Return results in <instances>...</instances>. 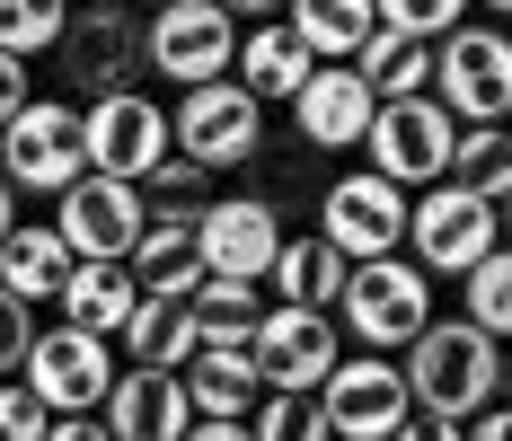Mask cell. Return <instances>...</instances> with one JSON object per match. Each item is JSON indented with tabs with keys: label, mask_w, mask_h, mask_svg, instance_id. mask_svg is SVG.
Returning a JSON list of instances; mask_svg holds the SVG:
<instances>
[{
	"label": "cell",
	"mask_w": 512,
	"mask_h": 441,
	"mask_svg": "<svg viewBox=\"0 0 512 441\" xmlns=\"http://www.w3.org/2000/svg\"><path fill=\"white\" fill-rule=\"evenodd\" d=\"M186 441H248V424H186Z\"/></svg>",
	"instance_id": "ab89813d"
},
{
	"label": "cell",
	"mask_w": 512,
	"mask_h": 441,
	"mask_svg": "<svg viewBox=\"0 0 512 441\" xmlns=\"http://www.w3.org/2000/svg\"><path fill=\"white\" fill-rule=\"evenodd\" d=\"M468 9H495V18H504V9H512V0H468Z\"/></svg>",
	"instance_id": "7bdbcfd3"
},
{
	"label": "cell",
	"mask_w": 512,
	"mask_h": 441,
	"mask_svg": "<svg viewBox=\"0 0 512 441\" xmlns=\"http://www.w3.org/2000/svg\"><path fill=\"white\" fill-rule=\"evenodd\" d=\"M283 27L309 62H354L380 18H371V0H283Z\"/></svg>",
	"instance_id": "cb8c5ba5"
},
{
	"label": "cell",
	"mask_w": 512,
	"mask_h": 441,
	"mask_svg": "<svg viewBox=\"0 0 512 441\" xmlns=\"http://www.w3.org/2000/svg\"><path fill=\"white\" fill-rule=\"evenodd\" d=\"M62 27H71V0H0V53H9V62L53 53Z\"/></svg>",
	"instance_id": "f546056e"
},
{
	"label": "cell",
	"mask_w": 512,
	"mask_h": 441,
	"mask_svg": "<svg viewBox=\"0 0 512 441\" xmlns=\"http://www.w3.org/2000/svg\"><path fill=\"white\" fill-rule=\"evenodd\" d=\"M45 441H106V424H98V415H53Z\"/></svg>",
	"instance_id": "8d00e7d4"
},
{
	"label": "cell",
	"mask_w": 512,
	"mask_h": 441,
	"mask_svg": "<svg viewBox=\"0 0 512 441\" xmlns=\"http://www.w3.org/2000/svg\"><path fill=\"white\" fill-rule=\"evenodd\" d=\"M133 274L124 265H71L62 274V292H53V309H62V327H80V336H124V318H133Z\"/></svg>",
	"instance_id": "7402d4cb"
},
{
	"label": "cell",
	"mask_w": 512,
	"mask_h": 441,
	"mask_svg": "<svg viewBox=\"0 0 512 441\" xmlns=\"http://www.w3.org/2000/svg\"><path fill=\"white\" fill-rule=\"evenodd\" d=\"M168 150L195 159L204 177L221 168H248L265 150V106L239 89V80H204V89H177V115H168Z\"/></svg>",
	"instance_id": "ba28073f"
},
{
	"label": "cell",
	"mask_w": 512,
	"mask_h": 441,
	"mask_svg": "<svg viewBox=\"0 0 512 441\" xmlns=\"http://www.w3.org/2000/svg\"><path fill=\"white\" fill-rule=\"evenodd\" d=\"M460 441H504V406H477V415L460 424Z\"/></svg>",
	"instance_id": "f35d334b"
},
{
	"label": "cell",
	"mask_w": 512,
	"mask_h": 441,
	"mask_svg": "<svg viewBox=\"0 0 512 441\" xmlns=\"http://www.w3.org/2000/svg\"><path fill=\"white\" fill-rule=\"evenodd\" d=\"M362 89H371V106H398V98H424V71H433V45H415V36H389V27H371L362 36V53L345 62Z\"/></svg>",
	"instance_id": "484cf974"
},
{
	"label": "cell",
	"mask_w": 512,
	"mask_h": 441,
	"mask_svg": "<svg viewBox=\"0 0 512 441\" xmlns=\"http://www.w3.org/2000/svg\"><path fill=\"white\" fill-rule=\"evenodd\" d=\"M451 142H460V124L433 98H398V106H371V124H362L354 150H371V177H380V186L424 195V186L451 177Z\"/></svg>",
	"instance_id": "8992f818"
},
{
	"label": "cell",
	"mask_w": 512,
	"mask_h": 441,
	"mask_svg": "<svg viewBox=\"0 0 512 441\" xmlns=\"http://www.w3.org/2000/svg\"><path fill=\"white\" fill-rule=\"evenodd\" d=\"M18 389L45 415H98L106 389H115V344L80 336V327H36L27 362H18Z\"/></svg>",
	"instance_id": "8fae6325"
},
{
	"label": "cell",
	"mask_w": 512,
	"mask_h": 441,
	"mask_svg": "<svg viewBox=\"0 0 512 441\" xmlns=\"http://www.w3.org/2000/svg\"><path fill=\"white\" fill-rule=\"evenodd\" d=\"M371 18L389 36H415V45H442L451 27L468 18V0H371Z\"/></svg>",
	"instance_id": "1f68e13d"
},
{
	"label": "cell",
	"mask_w": 512,
	"mask_h": 441,
	"mask_svg": "<svg viewBox=\"0 0 512 441\" xmlns=\"http://www.w3.org/2000/svg\"><path fill=\"white\" fill-rule=\"evenodd\" d=\"M18 106H27V62H9V53H0V124H9Z\"/></svg>",
	"instance_id": "d590c367"
},
{
	"label": "cell",
	"mask_w": 512,
	"mask_h": 441,
	"mask_svg": "<svg viewBox=\"0 0 512 441\" xmlns=\"http://www.w3.org/2000/svg\"><path fill=\"white\" fill-rule=\"evenodd\" d=\"M124 9H142V18H151V9H168V0H124Z\"/></svg>",
	"instance_id": "ee69618b"
},
{
	"label": "cell",
	"mask_w": 512,
	"mask_h": 441,
	"mask_svg": "<svg viewBox=\"0 0 512 441\" xmlns=\"http://www.w3.org/2000/svg\"><path fill=\"white\" fill-rule=\"evenodd\" d=\"M336 336H354L362 353H407L433 318V283L415 274L407 256H371V265H345V292H336Z\"/></svg>",
	"instance_id": "7a4b0ae2"
},
{
	"label": "cell",
	"mask_w": 512,
	"mask_h": 441,
	"mask_svg": "<svg viewBox=\"0 0 512 441\" xmlns=\"http://www.w3.org/2000/svg\"><path fill=\"white\" fill-rule=\"evenodd\" d=\"M292 124H301L309 150H354L362 124H371V89H362L345 62H318L301 80V98H292Z\"/></svg>",
	"instance_id": "ac0fdd59"
},
{
	"label": "cell",
	"mask_w": 512,
	"mask_h": 441,
	"mask_svg": "<svg viewBox=\"0 0 512 441\" xmlns=\"http://www.w3.org/2000/svg\"><path fill=\"white\" fill-rule=\"evenodd\" d=\"M80 150H89V177H124L142 186L159 159H168V106L151 89H115V98L80 106Z\"/></svg>",
	"instance_id": "4fadbf2b"
},
{
	"label": "cell",
	"mask_w": 512,
	"mask_h": 441,
	"mask_svg": "<svg viewBox=\"0 0 512 441\" xmlns=\"http://www.w3.org/2000/svg\"><path fill=\"white\" fill-rule=\"evenodd\" d=\"M45 406H36V397L18 389V380H0V441H45Z\"/></svg>",
	"instance_id": "e575fe53"
},
{
	"label": "cell",
	"mask_w": 512,
	"mask_h": 441,
	"mask_svg": "<svg viewBox=\"0 0 512 441\" xmlns=\"http://www.w3.org/2000/svg\"><path fill=\"white\" fill-rule=\"evenodd\" d=\"M62 274H71V247L53 239V221H18L9 239H0V292L9 300H53L62 292Z\"/></svg>",
	"instance_id": "d4e9b609"
},
{
	"label": "cell",
	"mask_w": 512,
	"mask_h": 441,
	"mask_svg": "<svg viewBox=\"0 0 512 441\" xmlns=\"http://www.w3.org/2000/svg\"><path fill=\"white\" fill-rule=\"evenodd\" d=\"M309 71H318V62L292 45V27H283V18H256L248 36H239V53H230V80H239L256 106H292Z\"/></svg>",
	"instance_id": "ffe728a7"
},
{
	"label": "cell",
	"mask_w": 512,
	"mask_h": 441,
	"mask_svg": "<svg viewBox=\"0 0 512 441\" xmlns=\"http://www.w3.org/2000/svg\"><path fill=\"white\" fill-rule=\"evenodd\" d=\"M398 380H407V406H415V415L468 424L477 406H495V397H504V344L477 336L468 318H424V336L407 344Z\"/></svg>",
	"instance_id": "6da1fadb"
},
{
	"label": "cell",
	"mask_w": 512,
	"mask_h": 441,
	"mask_svg": "<svg viewBox=\"0 0 512 441\" xmlns=\"http://www.w3.org/2000/svg\"><path fill=\"white\" fill-rule=\"evenodd\" d=\"M451 318H468L477 336H495V344L512 336V256H504V247L477 256V265L460 274V309H451Z\"/></svg>",
	"instance_id": "f1b7e54d"
},
{
	"label": "cell",
	"mask_w": 512,
	"mask_h": 441,
	"mask_svg": "<svg viewBox=\"0 0 512 441\" xmlns=\"http://www.w3.org/2000/svg\"><path fill=\"white\" fill-rule=\"evenodd\" d=\"M451 186L504 212V186H512V150H504V124H460V142H451Z\"/></svg>",
	"instance_id": "83f0119b"
},
{
	"label": "cell",
	"mask_w": 512,
	"mask_h": 441,
	"mask_svg": "<svg viewBox=\"0 0 512 441\" xmlns=\"http://www.w3.org/2000/svg\"><path fill=\"white\" fill-rule=\"evenodd\" d=\"M336 362H345V336H336V318H327V309H256V327H248V371H256V389L309 397Z\"/></svg>",
	"instance_id": "30bf717a"
},
{
	"label": "cell",
	"mask_w": 512,
	"mask_h": 441,
	"mask_svg": "<svg viewBox=\"0 0 512 441\" xmlns=\"http://www.w3.org/2000/svg\"><path fill=\"white\" fill-rule=\"evenodd\" d=\"M256 292H274V309H336V292H345V256L318 239H292L283 230V247H274V265H265V283Z\"/></svg>",
	"instance_id": "44dd1931"
},
{
	"label": "cell",
	"mask_w": 512,
	"mask_h": 441,
	"mask_svg": "<svg viewBox=\"0 0 512 441\" xmlns=\"http://www.w3.org/2000/svg\"><path fill=\"white\" fill-rule=\"evenodd\" d=\"M115 344H124L142 371H186V362H195V309H186V300H133V318H124Z\"/></svg>",
	"instance_id": "4316f807"
},
{
	"label": "cell",
	"mask_w": 512,
	"mask_h": 441,
	"mask_svg": "<svg viewBox=\"0 0 512 441\" xmlns=\"http://www.w3.org/2000/svg\"><path fill=\"white\" fill-rule=\"evenodd\" d=\"M142 203H151V212H204V203H212V177L195 168V159H177V150H168L151 177H142Z\"/></svg>",
	"instance_id": "d6a6232c"
},
{
	"label": "cell",
	"mask_w": 512,
	"mask_h": 441,
	"mask_svg": "<svg viewBox=\"0 0 512 441\" xmlns=\"http://www.w3.org/2000/svg\"><path fill=\"white\" fill-rule=\"evenodd\" d=\"M407 265L424 274V283H460L477 256H495L504 247V212L495 203H477V195H460L451 177L442 186H424V195H407Z\"/></svg>",
	"instance_id": "3957f363"
},
{
	"label": "cell",
	"mask_w": 512,
	"mask_h": 441,
	"mask_svg": "<svg viewBox=\"0 0 512 441\" xmlns=\"http://www.w3.org/2000/svg\"><path fill=\"white\" fill-rule=\"evenodd\" d=\"M98 424H106V441H186L195 406L177 389V371H142V362H133V371H115Z\"/></svg>",
	"instance_id": "e0dca14e"
},
{
	"label": "cell",
	"mask_w": 512,
	"mask_h": 441,
	"mask_svg": "<svg viewBox=\"0 0 512 441\" xmlns=\"http://www.w3.org/2000/svg\"><path fill=\"white\" fill-rule=\"evenodd\" d=\"M62 71H71L80 106L115 98V89H142V9H124V0L71 9V27H62Z\"/></svg>",
	"instance_id": "5bb4252c"
},
{
	"label": "cell",
	"mask_w": 512,
	"mask_h": 441,
	"mask_svg": "<svg viewBox=\"0 0 512 441\" xmlns=\"http://www.w3.org/2000/svg\"><path fill=\"white\" fill-rule=\"evenodd\" d=\"M142 230H151V203L124 177H71L53 195V239L71 247V265H124Z\"/></svg>",
	"instance_id": "9c48e42d"
},
{
	"label": "cell",
	"mask_w": 512,
	"mask_h": 441,
	"mask_svg": "<svg viewBox=\"0 0 512 441\" xmlns=\"http://www.w3.org/2000/svg\"><path fill=\"white\" fill-rule=\"evenodd\" d=\"M9 230H18V195L0 186V239H9Z\"/></svg>",
	"instance_id": "b9f144b4"
},
{
	"label": "cell",
	"mask_w": 512,
	"mask_h": 441,
	"mask_svg": "<svg viewBox=\"0 0 512 441\" xmlns=\"http://www.w3.org/2000/svg\"><path fill=\"white\" fill-rule=\"evenodd\" d=\"M318 239L336 247L345 265L398 256V239H407V195H398V186H380L371 168H354V177H336V186L318 195Z\"/></svg>",
	"instance_id": "9a60e30c"
},
{
	"label": "cell",
	"mask_w": 512,
	"mask_h": 441,
	"mask_svg": "<svg viewBox=\"0 0 512 441\" xmlns=\"http://www.w3.org/2000/svg\"><path fill=\"white\" fill-rule=\"evenodd\" d=\"M27 344H36V309L27 300L0 292V380H18V362H27Z\"/></svg>",
	"instance_id": "836d02e7"
},
{
	"label": "cell",
	"mask_w": 512,
	"mask_h": 441,
	"mask_svg": "<svg viewBox=\"0 0 512 441\" xmlns=\"http://www.w3.org/2000/svg\"><path fill=\"white\" fill-rule=\"evenodd\" d=\"M389 441H460V424H442V415H407Z\"/></svg>",
	"instance_id": "74e56055"
},
{
	"label": "cell",
	"mask_w": 512,
	"mask_h": 441,
	"mask_svg": "<svg viewBox=\"0 0 512 441\" xmlns=\"http://www.w3.org/2000/svg\"><path fill=\"white\" fill-rule=\"evenodd\" d=\"M221 9H230V18H274L283 0H221Z\"/></svg>",
	"instance_id": "60d3db41"
},
{
	"label": "cell",
	"mask_w": 512,
	"mask_h": 441,
	"mask_svg": "<svg viewBox=\"0 0 512 441\" xmlns=\"http://www.w3.org/2000/svg\"><path fill=\"white\" fill-rule=\"evenodd\" d=\"M424 98L442 106L451 124H504L512 106V36L486 18H460L442 45H433V71H424Z\"/></svg>",
	"instance_id": "277c9868"
},
{
	"label": "cell",
	"mask_w": 512,
	"mask_h": 441,
	"mask_svg": "<svg viewBox=\"0 0 512 441\" xmlns=\"http://www.w3.org/2000/svg\"><path fill=\"white\" fill-rule=\"evenodd\" d=\"M71 177H89L80 106L71 98H27L0 124V186H9V195H62Z\"/></svg>",
	"instance_id": "5b68a950"
},
{
	"label": "cell",
	"mask_w": 512,
	"mask_h": 441,
	"mask_svg": "<svg viewBox=\"0 0 512 441\" xmlns=\"http://www.w3.org/2000/svg\"><path fill=\"white\" fill-rule=\"evenodd\" d=\"M124 274H133V292H142V300H186L195 283H204V256H195V212H151V230L133 239Z\"/></svg>",
	"instance_id": "d6986e66"
},
{
	"label": "cell",
	"mask_w": 512,
	"mask_h": 441,
	"mask_svg": "<svg viewBox=\"0 0 512 441\" xmlns=\"http://www.w3.org/2000/svg\"><path fill=\"white\" fill-rule=\"evenodd\" d=\"M230 53H239V18L221 0H168L142 18V71H159L168 89L230 80Z\"/></svg>",
	"instance_id": "52a82bcc"
},
{
	"label": "cell",
	"mask_w": 512,
	"mask_h": 441,
	"mask_svg": "<svg viewBox=\"0 0 512 441\" xmlns=\"http://www.w3.org/2000/svg\"><path fill=\"white\" fill-rule=\"evenodd\" d=\"M177 389H186V406H195V424H239V415L256 406V371H248V353L195 344V362L177 371Z\"/></svg>",
	"instance_id": "603a6c76"
},
{
	"label": "cell",
	"mask_w": 512,
	"mask_h": 441,
	"mask_svg": "<svg viewBox=\"0 0 512 441\" xmlns=\"http://www.w3.org/2000/svg\"><path fill=\"white\" fill-rule=\"evenodd\" d=\"M309 406H318L327 441H389L415 415V406H407V380H398L389 353H345V362L309 389Z\"/></svg>",
	"instance_id": "7c38bea8"
},
{
	"label": "cell",
	"mask_w": 512,
	"mask_h": 441,
	"mask_svg": "<svg viewBox=\"0 0 512 441\" xmlns=\"http://www.w3.org/2000/svg\"><path fill=\"white\" fill-rule=\"evenodd\" d=\"M274 247H283V212L265 195H212L195 212V256H204V274H221V283H265Z\"/></svg>",
	"instance_id": "2e32d148"
},
{
	"label": "cell",
	"mask_w": 512,
	"mask_h": 441,
	"mask_svg": "<svg viewBox=\"0 0 512 441\" xmlns=\"http://www.w3.org/2000/svg\"><path fill=\"white\" fill-rule=\"evenodd\" d=\"M239 424H248V441H327V424H318L309 397H274V389H256V406Z\"/></svg>",
	"instance_id": "4dcf8cb0"
}]
</instances>
